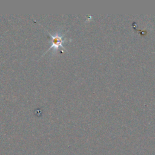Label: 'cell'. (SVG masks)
<instances>
[{
    "mask_svg": "<svg viewBox=\"0 0 155 155\" xmlns=\"http://www.w3.org/2000/svg\"><path fill=\"white\" fill-rule=\"evenodd\" d=\"M49 35L51 38V45L50 48H48V50L46 52H47L49 50H50L51 48H54V49L55 50H56L57 49H59V47H62V48H64V47L62 45V44L66 40L64 39L63 35H59L58 33H55V35H51L50 33H49Z\"/></svg>",
    "mask_w": 155,
    "mask_h": 155,
    "instance_id": "cell-1",
    "label": "cell"
}]
</instances>
